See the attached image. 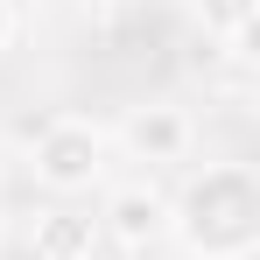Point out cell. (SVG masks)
I'll use <instances>...</instances> for the list:
<instances>
[{"label":"cell","instance_id":"6da1fadb","mask_svg":"<svg viewBox=\"0 0 260 260\" xmlns=\"http://www.w3.org/2000/svg\"><path fill=\"white\" fill-rule=\"evenodd\" d=\"M169 239L190 260H253L260 253V169L204 162L169 197Z\"/></svg>","mask_w":260,"mask_h":260},{"label":"cell","instance_id":"7a4b0ae2","mask_svg":"<svg viewBox=\"0 0 260 260\" xmlns=\"http://www.w3.org/2000/svg\"><path fill=\"white\" fill-rule=\"evenodd\" d=\"M106 155H113V134L85 120V113H43L36 134H28V169L49 197H78L106 176Z\"/></svg>","mask_w":260,"mask_h":260},{"label":"cell","instance_id":"3957f363","mask_svg":"<svg viewBox=\"0 0 260 260\" xmlns=\"http://www.w3.org/2000/svg\"><path fill=\"white\" fill-rule=\"evenodd\" d=\"M113 141L127 148L134 162L162 169V162H183V155L197 148V120H190L183 106H169V99H141V106H127V113H120Z\"/></svg>","mask_w":260,"mask_h":260},{"label":"cell","instance_id":"277c9868","mask_svg":"<svg viewBox=\"0 0 260 260\" xmlns=\"http://www.w3.org/2000/svg\"><path fill=\"white\" fill-rule=\"evenodd\" d=\"M99 232L113 246H127V253H155L169 239V197L155 183H120L106 197V211H99Z\"/></svg>","mask_w":260,"mask_h":260},{"label":"cell","instance_id":"5b68a950","mask_svg":"<svg viewBox=\"0 0 260 260\" xmlns=\"http://www.w3.org/2000/svg\"><path fill=\"white\" fill-rule=\"evenodd\" d=\"M28 253L36 260H91L99 253V218L85 211H43L28 232Z\"/></svg>","mask_w":260,"mask_h":260},{"label":"cell","instance_id":"8992f818","mask_svg":"<svg viewBox=\"0 0 260 260\" xmlns=\"http://www.w3.org/2000/svg\"><path fill=\"white\" fill-rule=\"evenodd\" d=\"M190 7V21L211 36V43H225L232 56H253V21H260V0H183Z\"/></svg>","mask_w":260,"mask_h":260},{"label":"cell","instance_id":"52a82bcc","mask_svg":"<svg viewBox=\"0 0 260 260\" xmlns=\"http://www.w3.org/2000/svg\"><path fill=\"white\" fill-rule=\"evenodd\" d=\"M14 43V0H0V49Z\"/></svg>","mask_w":260,"mask_h":260}]
</instances>
